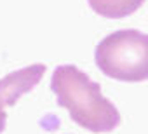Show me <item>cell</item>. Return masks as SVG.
I'll list each match as a JSON object with an SVG mask.
<instances>
[{"label":"cell","instance_id":"cell-2","mask_svg":"<svg viewBox=\"0 0 148 134\" xmlns=\"http://www.w3.org/2000/svg\"><path fill=\"white\" fill-rule=\"evenodd\" d=\"M96 66L110 79L122 82L148 80V35L119 30L105 37L94 51Z\"/></svg>","mask_w":148,"mask_h":134},{"label":"cell","instance_id":"cell-4","mask_svg":"<svg viewBox=\"0 0 148 134\" xmlns=\"http://www.w3.org/2000/svg\"><path fill=\"white\" fill-rule=\"evenodd\" d=\"M87 2L96 14L108 19H120L136 12L145 0H87Z\"/></svg>","mask_w":148,"mask_h":134},{"label":"cell","instance_id":"cell-3","mask_svg":"<svg viewBox=\"0 0 148 134\" xmlns=\"http://www.w3.org/2000/svg\"><path fill=\"white\" fill-rule=\"evenodd\" d=\"M45 70V64L37 63L0 79V134L5 131L7 108L12 106L23 94L30 92L42 80Z\"/></svg>","mask_w":148,"mask_h":134},{"label":"cell","instance_id":"cell-1","mask_svg":"<svg viewBox=\"0 0 148 134\" xmlns=\"http://www.w3.org/2000/svg\"><path fill=\"white\" fill-rule=\"evenodd\" d=\"M51 91L58 105L66 108L71 120L91 132H112L120 124L117 106L101 94V85L92 82L73 64H61L51 79Z\"/></svg>","mask_w":148,"mask_h":134}]
</instances>
